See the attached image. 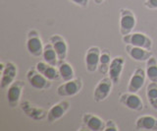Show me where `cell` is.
I'll return each mask as SVG.
<instances>
[{
  "mask_svg": "<svg viewBox=\"0 0 157 131\" xmlns=\"http://www.w3.org/2000/svg\"><path fill=\"white\" fill-rule=\"evenodd\" d=\"M136 25V18L132 10L127 8L120 9V28L121 36H126L132 33Z\"/></svg>",
  "mask_w": 157,
  "mask_h": 131,
  "instance_id": "obj_1",
  "label": "cell"
},
{
  "mask_svg": "<svg viewBox=\"0 0 157 131\" xmlns=\"http://www.w3.org/2000/svg\"><path fill=\"white\" fill-rule=\"evenodd\" d=\"M27 50L31 55L34 57L42 56L44 46L42 41L39 36V33L36 30L29 31L27 35V42H26Z\"/></svg>",
  "mask_w": 157,
  "mask_h": 131,
  "instance_id": "obj_2",
  "label": "cell"
},
{
  "mask_svg": "<svg viewBox=\"0 0 157 131\" xmlns=\"http://www.w3.org/2000/svg\"><path fill=\"white\" fill-rule=\"evenodd\" d=\"M0 70H1V81H0V88L2 90L7 89L13 82L16 80L17 76V66L12 61L1 62L0 63Z\"/></svg>",
  "mask_w": 157,
  "mask_h": 131,
  "instance_id": "obj_3",
  "label": "cell"
},
{
  "mask_svg": "<svg viewBox=\"0 0 157 131\" xmlns=\"http://www.w3.org/2000/svg\"><path fill=\"white\" fill-rule=\"evenodd\" d=\"M122 41L126 45H132L148 50H151L152 46H153V42H152L151 38L144 33H131L129 35L123 36Z\"/></svg>",
  "mask_w": 157,
  "mask_h": 131,
  "instance_id": "obj_4",
  "label": "cell"
},
{
  "mask_svg": "<svg viewBox=\"0 0 157 131\" xmlns=\"http://www.w3.org/2000/svg\"><path fill=\"white\" fill-rule=\"evenodd\" d=\"M25 86H26V84H25L24 81L15 80L7 88L6 99L8 101V105L11 109H16L19 105Z\"/></svg>",
  "mask_w": 157,
  "mask_h": 131,
  "instance_id": "obj_5",
  "label": "cell"
},
{
  "mask_svg": "<svg viewBox=\"0 0 157 131\" xmlns=\"http://www.w3.org/2000/svg\"><path fill=\"white\" fill-rule=\"evenodd\" d=\"M82 78H74L70 81L64 82L57 88V95L62 98L65 97H74L78 95L82 89Z\"/></svg>",
  "mask_w": 157,
  "mask_h": 131,
  "instance_id": "obj_6",
  "label": "cell"
},
{
  "mask_svg": "<svg viewBox=\"0 0 157 131\" xmlns=\"http://www.w3.org/2000/svg\"><path fill=\"white\" fill-rule=\"evenodd\" d=\"M113 84L114 83H113L109 76L103 77L101 80H99L94 90H93V100H94V101L101 103V101H105L111 94Z\"/></svg>",
  "mask_w": 157,
  "mask_h": 131,
  "instance_id": "obj_7",
  "label": "cell"
},
{
  "mask_svg": "<svg viewBox=\"0 0 157 131\" xmlns=\"http://www.w3.org/2000/svg\"><path fill=\"white\" fill-rule=\"evenodd\" d=\"M27 80L29 85L36 90H48L52 85V81L48 80L46 77L39 73L36 68H32L27 72Z\"/></svg>",
  "mask_w": 157,
  "mask_h": 131,
  "instance_id": "obj_8",
  "label": "cell"
},
{
  "mask_svg": "<svg viewBox=\"0 0 157 131\" xmlns=\"http://www.w3.org/2000/svg\"><path fill=\"white\" fill-rule=\"evenodd\" d=\"M119 103L126 106L127 109L135 110V111H141L144 109V103L140 96L136 93H123L119 97Z\"/></svg>",
  "mask_w": 157,
  "mask_h": 131,
  "instance_id": "obj_9",
  "label": "cell"
},
{
  "mask_svg": "<svg viewBox=\"0 0 157 131\" xmlns=\"http://www.w3.org/2000/svg\"><path fill=\"white\" fill-rule=\"evenodd\" d=\"M101 50L98 46H90L86 52L85 56V63L86 71L90 73H93L98 69L100 59Z\"/></svg>",
  "mask_w": 157,
  "mask_h": 131,
  "instance_id": "obj_10",
  "label": "cell"
},
{
  "mask_svg": "<svg viewBox=\"0 0 157 131\" xmlns=\"http://www.w3.org/2000/svg\"><path fill=\"white\" fill-rule=\"evenodd\" d=\"M71 106V103L69 101H61L59 103L52 105L47 113V121L48 123H54L66 114Z\"/></svg>",
  "mask_w": 157,
  "mask_h": 131,
  "instance_id": "obj_11",
  "label": "cell"
},
{
  "mask_svg": "<svg viewBox=\"0 0 157 131\" xmlns=\"http://www.w3.org/2000/svg\"><path fill=\"white\" fill-rule=\"evenodd\" d=\"M145 78H146L145 70L142 68H140V67L136 68L134 73H132L131 76L129 84H128V88H127L128 92L136 93V94L139 93L144 85Z\"/></svg>",
  "mask_w": 157,
  "mask_h": 131,
  "instance_id": "obj_12",
  "label": "cell"
},
{
  "mask_svg": "<svg viewBox=\"0 0 157 131\" xmlns=\"http://www.w3.org/2000/svg\"><path fill=\"white\" fill-rule=\"evenodd\" d=\"M125 66V58L123 56H116L112 58L111 63L109 65V70H108V76L113 81V83L117 84L120 82L121 75L123 73Z\"/></svg>",
  "mask_w": 157,
  "mask_h": 131,
  "instance_id": "obj_13",
  "label": "cell"
},
{
  "mask_svg": "<svg viewBox=\"0 0 157 131\" xmlns=\"http://www.w3.org/2000/svg\"><path fill=\"white\" fill-rule=\"evenodd\" d=\"M83 127L90 131H102L104 129L105 122L102 118L96 114L90 113H85L82 116Z\"/></svg>",
  "mask_w": 157,
  "mask_h": 131,
  "instance_id": "obj_14",
  "label": "cell"
},
{
  "mask_svg": "<svg viewBox=\"0 0 157 131\" xmlns=\"http://www.w3.org/2000/svg\"><path fill=\"white\" fill-rule=\"evenodd\" d=\"M125 50L132 59L139 62L147 61L151 56H153V53H152L151 50H145V48L139 47V46H135L132 45H126Z\"/></svg>",
  "mask_w": 157,
  "mask_h": 131,
  "instance_id": "obj_15",
  "label": "cell"
},
{
  "mask_svg": "<svg viewBox=\"0 0 157 131\" xmlns=\"http://www.w3.org/2000/svg\"><path fill=\"white\" fill-rule=\"evenodd\" d=\"M49 42L53 46L59 60H66L68 55V45L65 38L60 35H52L49 38Z\"/></svg>",
  "mask_w": 157,
  "mask_h": 131,
  "instance_id": "obj_16",
  "label": "cell"
},
{
  "mask_svg": "<svg viewBox=\"0 0 157 131\" xmlns=\"http://www.w3.org/2000/svg\"><path fill=\"white\" fill-rule=\"evenodd\" d=\"M22 109L26 115L33 120H41L47 117V113L43 109L38 108V106L29 104V101H25L22 104Z\"/></svg>",
  "mask_w": 157,
  "mask_h": 131,
  "instance_id": "obj_17",
  "label": "cell"
},
{
  "mask_svg": "<svg viewBox=\"0 0 157 131\" xmlns=\"http://www.w3.org/2000/svg\"><path fill=\"white\" fill-rule=\"evenodd\" d=\"M136 129L142 131H157V118L152 115H141L136 121Z\"/></svg>",
  "mask_w": 157,
  "mask_h": 131,
  "instance_id": "obj_18",
  "label": "cell"
},
{
  "mask_svg": "<svg viewBox=\"0 0 157 131\" xmlns=\"http://www.w3.org/2000/svg\"><path fill=\"white\" fill-rule=\"evenodd\" d=\"M36 69L50 81L57 80L59 77H60L58 68H56V66H52L50 64H48V63H46L45 61L37 62L36 65Z\"/></svg>",
  "mask_w": 157,
  "mask_h": 131,
  "instance_id": "obj_19",
  "label": "cell"
},
{
  "mask_svg": "<svg viewBox=\"0 0 157 131\" xmlns=\"http://www.w3.org/2000/svg\"><path fill=\"white\" fill-rule=\"evenodd\" d=\"M57 68L59 71V74H60V78L64 82L70 81L75 78V72H74L73 67L66 60H59Z\"/></svg>",
  "mask_w": 157,
  "mask_h": 131,
  "instance_id": "obj_20",
  "label": "cell"
},
{
  "mask_svg": "<svg viewBox=\"0 0 157 131\" xmlns=\"http://www.w3.org/2000/svg\"><path fill=\"white\" fill-rule=\"evenodd\" d=\"M42 58H43V61H45L46 63H48V64H50L52 66L58 65V62H59L58 55L50 42H48L47 45L44 46Z\"/></svg>",
  "mask_w": 157,
  "mask_h": 131,
  "instance_id": "obj_21",
  "label": "cell"
},
{
  "mask_svg": "<svg viewBox=\"0 0 157 131\" xmlns=\"http://www.w3.org/2000/svg\"><path fill=\"white\" fill-rule=\"evenodd\" d=\"M145 64L146 78L150 82L157 83V59L154 56H151Z\"/></svg>",
  "mask_w": 157,
  "mask_h": 131,
  "instance_id": "obj_22",
  "label": "cell"
},
{
  "mask_svg": "<svg viewBox=\"0 0 157 131\" xmlns=\"http://www.w3.org/2000/svg\"><path fill=\"white\" fill-rule=\"evenodd\" d=\"M146 98L151 108L157 110V83L155 82H150L146 87Z\"/></svg>",
  "mask_w": 157,
  "mask_h": 131,
  "instance_id": "obj_23",
  "label": "cell"
},
{
  "mask_svg": "<svg viewBox=\"0 0 157 131\" xmlns=\"http://www.w3.org/2000/svg\"><path fill=\"white\" fill-rule=\"evenodd\" d=\"M111 56L108 50H104L101 51L100 59H99V65H98V70L101 74L106 75L108 74V70H109V65L111 63Z\"/></svg>",
  "mask_w": 157,
  "mask_h": 131,
  "instance_id": "obj_24",
  "label": "cell"
},
{
  "mask_svg": "<svg viewBox=\"0 0 157 131\" xmlns=\"http://www.w3.org/2000/svg\"><path fill=\"white\" fill-rule=\"evenodd\" d=\"M119 126L117 125V123L115 122L113 119H108L105 125H104V129L103 131H119Z\"/></svg>",
  "mask_w": 157,
  "mask_h": 131,
  "instance_id": "obj_25",
  "label": "cell"
},
{
  "mask_svg": "<svg viewBox=\"0 0 157 131\" xmlns=\"http://www.w3.org/2000/svg\"><path fill=\"white\" fill-rule=\"evenodd\" d=\"M144 5L147 9L155 10V9H157V0H145Z\"/></svg>",
  "mask_w": 157,
  "mask_h": 131,
  "instance_id": "obj_26",
  "label": "cell"
},
{
  "mask_svg": "<svg viewBox=\"0 0 157 131\" xmlns=\"http://www.w3.org/2000/svg\"><path fill=\"white\" fill-rule=\"evenodd\" d=\"M70 1L81 8H87L90 4V0H70Z\"/></svg>",
  "mask_w": 157,
  "mask_h": 131,
  "instance_id": "obj_27",
  "label": "cell"
},
{
  "mask_svg": "<svg viewBox=\"0 0 157 131\" xmlns=\"http://www.w3.org/2000/svg\"><path fill=\"white\" fill-rule=\"evenodd\" d=\"M104 1L105 0H94V3L96 4V5H100V4H102Z\"/></svg>",
  "mask_w": 157,
  "mask_h": 131,
  "instance_id": "obj_28",
  "label": "cell"
}]
</instances>
